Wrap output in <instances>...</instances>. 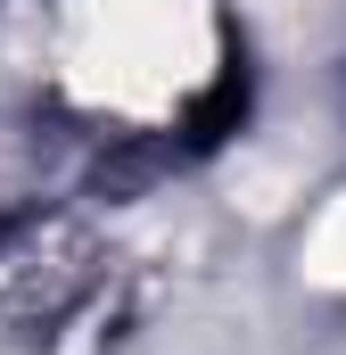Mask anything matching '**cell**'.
<instances>
[{
    "mask_svg": "<svg viewBox=\"0 0 346 355\" xmlns=\"http://www.w3.org/2000/svg\"><path fill=\"white\" fill-rule=\"evenodd\" d=\"M58 91L99 141L206 149L248 116V50L206 0H58Z\"/></svg>",
    "mask_w": 346,
    "mask_h": 355,
    "instance_id": "1",
    "label": "cell"
}]
</instances>
